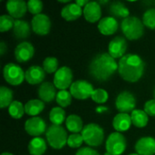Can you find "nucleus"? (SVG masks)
Listing matches in <instances>:
<instances>
[{
	"mask_svg": "<svg viewBox=\"0 0 155 155\" xmlns=\"http://www.w3.org/2000/svg\"><path fill=\"white\" fill-rule=\"evenodd\" d=\"M145 64L137 54H128L123 56L118 63V73L121 77L129 83L138 82L143 75Z\"/></svg>",
	"mask_w": 155,
	"mask_h": 155,
	"instance_id": "obj_1",
	"label": "nucleus"
},
{
	"mask_svg": "<svg viewBox=\"0 0 155 155\" xmlns=\"http://www.w3.org/2000/svg\"><path fill=\"white\" fill-rule=\"evenodd\" d=\"M116 70H118V64L108 53L97 54L94 57L89 65L90 74L99 82L108 80Z\"/></svg>",
	"mask_w": 155,
	"mask_h": 155,
	"instance_id": "obj_2",
	"label": "nucleus"
},
{
	"mask_svg": "<svg viewBox=\"0 0 155 155\" xmlns=\"http://www.w3.org/2000/svg\"><path fill=\"white\" fill-rule=\"evenodd\" d=\"M121 29L127 39L137 40L143 35L144 25L138 17L129 16L122 21Z\"/></svg>",
	"mask_w": 155,
	"mask_h": 155,
	"instance_id": "obj_3",
	"label": "nucleus"
},
{
	"mask_svg": "<svg viewBox=\"0 0 155 155\" xmlns=\"http://www.w3.org/2000/svg\"><path fill=\"white\" fill-rule=\"evenodd\" d=\"M84 142L90 147L100 146L104 140V129L97 124H88L85 125L81 133Z\"/></svg>",
	"mask_w": 155,
	"mask_h": 155,
	"instance_id": "obj_4",
	"label": "nucleus"
},
{
	"mask_svg": "<svg viewBox=\"0 0 155 155\" xmlns=\"http://www.w3.org/2000/svg\"><path fill=\"white\" fill-rule=\"evenodd\" d=\"M45 136L48 144L54 149L59 150L67 144V133L65 129L61 125L52 124L50 127H48L45 133Z\"/></svg>",
	"mask_w": 155,
	"mask_h": 155,
	"instance_id": "obj_5",
	"label": "nucleus"
},
{
	"mask_svg": "<svg viewBox=\"0 0 155 155\" xmlns=\"http://www.w3.org/2000/svg\"><path fill=\"white\" fill-rule=\"evenodd\" d=\"M127 146V142L124 134L118 132L111 134L105 143L106 153L111 155H122Z\"/></svg>",
	"mask_w": 155,
	"mask_h": 155,
	"instance_id": "obj_6",
	"label": "nucleus"
},
{
	"mask_svg": "<svg viewBox=\"0 0 155 155\" xmlns=\"http://www.w3.org/2000/svg\"><path fill=\"white\" fill-rule=\"evenodd\" d=\"M3 74L5 82L14 86L21 84L25 80V72H24L22 67L13 63L5 65Z\"/></svg>",
	"mask_w": 155,
	"mask_h": 155,
	"instance_id": "obj_7",
	"label": "nucleus"
},
{
	"mask_svg": "<svg viewBox=\"0 0 155 155\" xmlns=\"http://www.w3.org/2000/svg\"><path fill=\"white\" fill-rule=\"evenodd\" d=\"M115 106L116 109L122 114H128L130 112L132 113L135 110L136 99L134 95L128 91L121 92L116 97Z\"/></svg>",
	"mask_w": 155,
	"mask_h": 155,
	"instance_id": "obj_8",
	"label": "nucleus"
},
{
	"mask_svg": "<svg viewBox=\"0 0 155 155\" xmlns=\"http://www.w3.org/2000/svg\"><path fill=\"white\" fill-rule=\"evenodd\" d=\"M69 89L72 96L78 100L88 99L92 96V94L94 91L93 85L84 80H77L74 82Z\"/></svg>",
	"mask_w": 155,
	"mask_h": 155,
	"instance_id": "obj_9",
	"label": "nucleus"
},
{
	"mask_svg": "<svg viewBox=\"0 0 155 155\" xmlns=\"http://www.w3.org/2000/svg\"><path fill=\"white\" fill-rule=\"evenodd\" d=\"M73 83V72L69 67L63 66L54 74V84L60 91L70 88Z\"/></svg>",
	"mask_w": 155,
	"mask_h": 155,
	"instance_id": "obj_10",
	"label": "nucleus"
},
{
	"mask_svg": "<svg viewBox=\"0 0 155 155\" xmlns=\"http://www.w3.org/2000/svg\"><path fill=\"white\" fill-rule=\"evenodd\" d=\"M25 130L29 135L35 137H39L47 131L45 120L38 116L27 119L25 124Z\"/></svg>",
	"mask_w": 155,
	"mask_h": 155,
	"instance_id": "obj_11",
	"label": "nucleus"
},
{
	"mask_svg": "<svg viewBox=\"0 0 155 155\" xmlns=\"http://www.w3.org/2000/svg\"><path fill=\"white\" fill-rule=\"evenodd\" d=\"M32 30L38 35H46L49 34L51 29V21L50 18L45 15L40 14L35 15L31 22Z\"/></svg>",
	"mask_w": 155,
	"mask_h": 155,
	"instance_id": "obj_12",
	"label": "nucleus"
},
{
	"mask_svg": "<svg viewBox=\"0 0 155 155\" xmlns=\"http://www.w3.org/2000/svg\"><path fill=\"white\" fill-rule=\"evenodd\" d=\"M126 50H127V41L123 36H115L109 43L108 54L114 59L116 58L121 59L123 56H124Z\"/></svg>",
	"mask_w": 155,
	"mask_h": 155,
	"instance_id": "obj_13",
	"label": "nucleus"
},
{
	"mask_svg": "<svg viewBox=\"0 0 155 155\" xmlns=\"http://www.w3.org/2000/svg\"><path fill=\"white\" fill-rule=\"evenodd\" d=\"M5 7L9 15L16 20L23 17L28 10L27 3L23 0H9L5 4Z\"/></svg>",
	"mask_w": 155,
	"mask_h": 155,
	"instance_id": "obj_14",
	"label": "nucleus"
},
{
	"mask_svg": "<svg viewBox=\"0 0 155 155\" xmlns=\"http://www.w3.org/2000/svg\"><path fill=\"white\" fill-rule=\"evenodd\" d=\"M135 152L139 155L155 154V139L150 136L140 138L135 143Z\"/></svg>",
	"mask_w": 155,
	"mask_h": 155,
	"instance_id": "obj_15",
	"label": "nucleus"
},
{
	"mask_svg": "<svg viewBox=\"0 0 155 155\" xmlns=\"http://www.w3.org/2000/svg\"><path fill=\"white\" fill-rule=\"evenodd\" d=\"M35 54V48L29 42H22L15 50V56L17 62L25 63L32 59Z\"/></svg>",
	"mask_w": 155,
	"mask_h": 155,
	"instance_id": "obj_16",
	"label": "nucleus"
},
{
	"mask_svg": "<svg viewBox=\"0 0 155 155\" xmlns=\"http://www.w3.org/2000/svg\"><path fill=\"white\" fill-rule=\"evenodd\" d=\"M83 15L89 23H95L101 20L102 8L98 2H89L83 10Z\"/></svg>",
	"mask_w": 155,
	"mask_h": 155,
	"instance_id": "obj_17",
	"label": "nucleus"
},
{
	"mask_svg": "<svg viewBox=\"0 0 155 155\" xmlns=\"http://www.w3.org/2000/svg\"><path fill=\"white\" fill-rule=\"evenodd\" d=\"M118 21L114 16L102 18L98 23V30L104 35H112L118 30Z\"/></svg>",
	"mask_w": 155,
	"mask_h": 155,
	"instance_id": "obj_18",
	"label": "nucleus"
},
{
	"mask_svg": "<svg viewBox=\"0 0 155 155\" xmlns=\"http://www.w3.org/2000/svg\"><path fill=\"white\" fill-rule=\"evenodd\" d=\"M45 72L39 65H32L25 71V81L30 84H38L44 81Z\"/></svg>",
	"mask_w": 155,
	"mask_h": 155,
	"instance_id": "obj_19",
	"label": "nucleus"
},
{
	"mask_svg": "<svg viewBox=\"0 0 155 155\" xmlns=\"http://www.w3.org/2000/svg\"><path fill=\"white\" fill-rule=\"evenodd\" d=\"M54 84L50 82H44L38 88V96L44 103H51L56 98V90Z\"/></svg>",
	"mask_w": 155,
	"mask_h": 155,
	"instance_id": "obj_20",
	"label": "nucleus"
},
{
	"mask_svg": "<svg viewBox=\"0 0 155 155\" xmlns=\"http://www.w3.org/2000/svg\"><path fill=\"white\" fill-rule=\"evenodd\" d=\"M132 124V119L128 114L120 113L116 114L113 120V126L114 130L118 133H124L128 131Z\"/></svg>",
	"mask_w": 155,
	"mask_h": 155,
	"instance_id": "obj_21",
	"label": "nucleus"
},
{
	"mask_svg": "<svg viewBox=\"0 0 155 155\" xmlns=\"http://www.w3.org/2000/svg\"><path fill=\"white\" fill-rule=\"evenodd\" d=\"M83 15L82 7H80L76 3H71L65 5L62 11L61 15L66 21H74L78 19Z\"/></svg>",
	"mask_w": 155,
	"mask_h": 155,
	"instance_id": "obj_22",
	"label": "nucleus"
},
{
	"mask_svg": "<svg viewBox=\"0 0 155 155\" xmlns=\"http://www.w3.org/2000/svg\"><path fill=\"white\" fill-rule=\"evenodd\" d=\"M13 34L17 39H25L30 35L31 26L29 23L25 20L17 19L15 21V25L13 27Z\"/></svg>",
	"mask_w": 155,
	"mask_h": 155,
	"instance_id": "obj_23",
	"label": "nucleus"
},
{
	"mask_svg": "<svg viewBox=\"0 0 155 155\" xmlns=\"http://www.w3.org/2000/svg\"><path fill=\"white\" fill-rule=\"evenodd\" d=\"M46 149V143L41 137H35L28 143V151L31 155H43Z\"/></svg>",
	"mask_w": 155,
	"mask_h": 155,
	"instance_id": "obj_24",
	"label": "nucleus"
},
{
	"mask_svg": "<svg viewBox=\"0 0 155 155\" xmlns=\"http://www.w3.org/2000/svg\"><path fill=\"white\" fill-rule=\"evenodd\" d=\"M45 109V104L39 99H32L25 104V112L26 114L35 117Z\"/></svg>",
	"mask_w": 155,
	"mask_h": 155,
	"instance_id": "obj_25",
	"label": "nucleus"
},
{
	"mask_svg": "<svg viewBox=\"0 0 155 155\" xmlns=\"http://www.w3.org/2000/svg\"><path fill=\"white\" fill-rule=\"evenodd\" d=\"M65 125L69 132L73 134H80L84 129L83 121L80 116L76 114H71L66 117Z\"/></svg>",
	"mask_w": 155,
	"mask_h": 155,
	"instance_id": "obj_26",
	"label": "nucleus"
},
{
	"mask_svg": "<svg viewBox=\"0 0 155 155\" xmlns=\"http://www.w3.org/2000/svg\"><path fill=\"white\" fill-rule=\"evenodd\" d=\"M131 119L132 123L135 127L138 128H143L147 125L149 122V117L148 114L143 111V110H138L135 109L134 111L132 112L131 114Z\"/></svg>",
	"mask_w": 155,
	"mask_h": 155,
	"instance_id": "obj_27",
	"label": "nucleus"
},
{
	"mask_svg": "<svg viewBox=\"0 0 155 155\" xmlns=\"http://www.w3.org/2000/svg\"><path fill=\"white\" fill-rule=\"evenodd\" d=\"M110 13L114 15V17H121V18H127L130 15V11L129 9L126 7V5L120 2V1H116L112 3V5L109 7Z\"/></svg>",
	"mask_w": 155,
	"mask_h": 155,
	"instance_id": "obj_28",
	"label": "nucleus"
},
{
	"mask_svg": "<svg viewBox=\"0 0 155 155\" xmlns=\"http://www.w3.org/2000/svg\"><path fill=\"white\" fill-rule=\"evenodd\" d=\"M49 119L53 124L61 125L66 120L65 111L62 107H54L49 114Z\"/></svg>",
	"mask_w": 155,
	"mask_h": 155,
	"instance_id": "obj_29",
	"label": "nucleus"
},
{
	"mask_svg": "<svg viewBox=\"0 0 155 155\" xmlns=\"http://www.w3.org/2000/svg\"><path fill=\"white\" fill-rule=\"evenodd\" d=\"M13 103V92L9 88L5 86L0 87V107L4 109L5 107H9V105Z\"/></svg>",
	"mask_w": 155,
	"mask_h": 155,
	"instance_id": "obj_30",
	"label": "nucleus"
},
{
	"mask_svg": "<svg viewBox=\"0 0 155 155\" xmlns=\"http://www.w3.org/2000/svg\"><path fill=\"white\" fill-rule=\"evenodd\" d=\"M8 113L10 116L14 119H20L23 117L25 112V106L19 101H13V103L8 107Z\"/></svg>",
	"mask_w": 155,
	"mask_h": 155,
	"instance_id": "obj_31",
	"label": "nucleus"
},
{
	"mask_svg": "<svg viewBox=\"0 0 155 155\" xmlns=\"http://www.w3.org/2000/svg\"><path fill=\"white\" fill-rule=\"evenodd\" d=\"M72 97L73 96L70 92H68L66 90H61L57 93L55 101H56L57 104L59 105V107L64 108L71 104Z\"/></svg>",
	"mask_w": 155,
	"mask_h": 155,
	"instance_id": "obj_32",
	"label": "nucleus"
},
{
	"mask_svg": "<svg viewBox=\"0 0 155 155\" xmlns=\"http://www.w3.org/2000/svg\"><path fill=\"white\" fill-rule=\"evenodd\" d=\"M58 60L54 56L46 57L43 62V68L47 74H55L58 70Z\"/></svg>",
	"mask_w": 155,
	"mask_h": 155,
	"instance_id": "obj_33",
	"label": "nucleus"
},
{
	"mask_svg": "<svg viewBox=\"0 0 155 155\" xmlns=\"http://www.w3.org/2000/svg\"><path fill=\"white\" fill-rule=\"evenodd\" d=\"M143 25L152 29H155V8L148 9L143 15Z\"/></svg>",
	"mask_w": 155,
	"mask_h": 155,
	"instance_id": "obj_34",
	"label": "nucleus"
},
{
	"mask_svg": "<svg viewBox=\"0 0 155 155\" xmlns=\"http://www.w3.org/2000/svg\"><path fill=\"white\" fill-rule=\"evenodd\" d=\"M15 21L9 15H2L0 16V32H6L13 29Z\"/></svg>",
	"mask_w": 155,
	"mask_h": 155,
	"instance_id": "obj_35",
	"label": "nucleus"
},
{
	"mask_svg": "<svg viewBox=\"0 0 155 155\" xmlns=\"http://www.w3.org/2000/svg\"><path fill=\"white\" fill-rule=\"evenodd\" d=\"M92 100L96 104H105L109 98L108 93L104 89H95L91 96Z\"/></svg>",
	"mask_w": 155,
	"mask_h": 155,
	"instance_id": "obj_36",
	"label": "nucleus"
},
{
	"mask_svg": "<svg viewBox=\"0 0 155 155\" xmlns=\"http://www.w3.org/2000/svg\"><path fill=\"white\" fill-rule=\"evenodd\" d=\"M83 143L84 142L81 134H73L68 136L67 144L70 148H80Z\"/></svg>",
	"mask_w": 155,
	"mask_h": 155,
	"instance_id": "obj_37",
	"label": "nucleus"
},
{
	"mask_svg": "<svg viewBox=\"0 0 155 155\" xmlns=\"http://www.w3.org/2000/svg\"><path fill=\"white\" fill-rule=\"evenodd\" d=\"M44 5L39 0H29L27 2V8L29 12L35 15H40L43 10Z\"/></svg>",
	"mask_w": 155,
	"mask_h": 155,
	"instance_id": "obj_38",
	"label": "nucleus"
},
{
	"mask_svg": "<svg viewBox=\"0 0 155 155\" xmlns=\"http://www.w3.org/2000/svg\"><path fill=\"white\" fill-rule=\"evenodd\" d=\"M144 112L150 115V116H153L155 117V100L154 99H152V100H149L145 103L144 104Z\"/></svg>",
	"mask_w": 155,
	"mask_h": 155,
	"instance_id": "obj_39",
	"label": "nucleus"
},
{
	"mask_svg": "<svg viewBox=\"0 0 155 155\" xmlns=\"http://www.w3.org/2000/svg\"><path fill=\"white\" fill-rule=\"evenodd\" d=\"M75 155H100L99 153L91 148V147H83V148H80L77 152Z\"/></svg>",
	"mask_w": 155,
	"mask_h": 155,
	"instance_id": "obj_40",
	"label": "nucleus"
},
{
	"mask_svg": "<svg viewBox=\"0 0 155 155\" xmlns=\"http://www.w3.org/2000/svg\"><path fill=\"white\" fill-rule=\"evenodd\" d=\"M89 2H90V1H88V0H77L75 3H76L80 7H84V8L85 5H86Z\"/></svg>",
	"mask_w": 155,
	"mask_h": 155,
	"instance_id": "obj_41",
	"label": "nucleus"
},
{
	"mask_svg": "<svg viewBox=\"0 0 155 155\" xmlns=\"http://www.w3.org/2000/svg\"><path fill=\"white\" fill-rule=\"evenodd\" d=\"M6 49H7V47H6V45H5V42H1V43H0V54L3 55V54L5 53Z\"/></svg>",
	"mask_w": 155,
	"mask_h": 155,
	"instance_id": "obj_42",
	"label": "nucleus"
},
{
	"mask_svg": "<svg viewBox=\"0 0 155 155\" xmlns=\"http://www.w3.org/2000/svg\"><path fill=\"white\" fill-rule=\"evenodd\" d=\"M58 2H60V3H68L69 0H59Z\"/></svg>",
	"mask_w": 155,
	"mask_h": 155,
	"instance_id": "obj_43",
	"label": "nucleus"
},
{
	"mask_svg": "<svg viewBox=\"0 0 155 155\" xmlns=\"http://www.w3.org/2000/svg\"><path fill=\"white\" fill-rule=\"evenodd\" d=\"M1 155H13L11 153H3Z\"/></svg>",
	"mask_w": 155,
	"mask_h": 155,
	"instance_id": "obj_44",
	"label": "nucleus"
},
{
	"mask_svg": "<svg viewBox=\"0 0 155 155\" xmlns=\"http://www.w3.org/2000/svg\"><path fill=\"white\" fill-rule=\"evenodd\" d=\"M107 2H108V1H100L99 4H106Z\"/></svg>",
	"mask_w": 155,
	"mask_h": 155,
	"instance_id": "obj_45",
	"label": "nucleus"
},
{
	"mask_svg": "<svg viewBox=\"0 0 155 155\" xmlns=\"http://www.w3.org/2000/svg\"><path fill=\"white\" fill-rule=\"evenodd\" d=\"M129 155H139V154H137V153H132V154H129Z\"/></svg>",
	"mask_w": 155,
	"mask_h": 155,
	"instance_id": "obj_46",
	"label": "nucleus"
},
{
	"mask_svg": "<svg viewBox=\"0 0 155 155\" xmlns=\"http://www.w3.org/2000/svg\"><path fill=\"white\" fill-rule=\"evenodd\" d=\"M153 95H154V100H155V89H154V92H153Z\"/></svg>",
	"mask_w": 155,
	"mask_h": 155,
	"instance_id": "obj_47",
	"label": "nucleus"
},
{
	"mask_svg": "<svg viewBox=\"0 0 155 155\" xmlns=\"http://www.w3.org/2000/svg\"><path fill=\"white\" fill-rule=\"evenodd\" d=\"M104 155H111V154H109L108 153H105V154H104Z\"/></svg>",
	"mask_w": 155,
	"mask_h": 155,
	"instance_id": "obj_48",
	"label": "nucleus"
}]
</instances>
